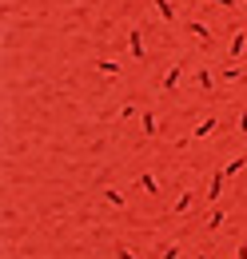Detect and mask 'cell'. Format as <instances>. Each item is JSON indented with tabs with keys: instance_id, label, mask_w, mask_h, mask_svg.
<instances>
[{
	"instance_id": "cell-1",
	"label": "cell",
	"mask_w": 247,
	"mask_h": 259,
	"mask_svg": "<svg viewBox=\"0 0 247 259\" xmlns=\"http://www.w3.org/2000/svg\"><path fill=\"white\" fill-rule=\"evenodd\" d=\"M180 84H184V64L176 60V64L163 72V80H159V92H163V96H176V92H180Z\"/></svg>"
},
{
	"instance_id": "cell-2",
	"label": "cell",
	"mask_w": 247,
	"mask_h": 259,
	"mask_svg": "<svg viewBox=\"0 0 247 259\" xmlns=\"http://www.w3.org/2000/svg\"><path fill=\"white\" fill-rule=\"evenodd\" d=\"M128 52H132V60L148 64V44H144V32H140V24H132V28H128Z\"/></svg>"
},
{
	"instance_id": "cell-3",
	"label": "cell",
	"mask_w": 247,
	"mask_h": 259,
	"mask_svg": "<svg viewBox=\"0 0 247 259\" xmlns=\"http://www.w3.org/2000/svg\"><path fill=\"white\" fill-rule=\"evenodd\" d=\"M227 180H231V176H227L223 167H216V171L208 176V184H203V199H208V203H216L219 195H223V184H227Z\"/></svg>"
},
{
	"instance_id": "cell-4",
	"label": "cell",
	"mask_w": 247,
	"mask_h": 259,
	"mask_svg": "<svg viewBox=\"0 0 247 259\" xmlns=\"http://www.w3.org/2000/svg\"><path fill=\"white\" fill-rule=\"evenodd\" d=\"M184 32L191 36V40H199V44H216V28H212V24H203V20H187Z\"/></svg>"
},
{
	"instance_id": "cell-5",
	"label": "cell",
	"mask_w": 247,
	"mask_h": 259,
	"mask_svg": "<svg viewBox=\"0 0 247 259\" xmlns=\"http://www.w3.org/2000/svg\"><path fill=\"white\" fill-rule=\"evenodd\" d=\"M136 120H140V132H144V140H155V136H159V116H155L152 108H144Z\"/></svg>"
},
{
	"instance_id": "cell-6",
	"label": "cell",
	"mask_w": 247,
	"mask_h": 259,
	"mask_svg": "<svg viewBox=\"0 0 247 259\" xmlns=\"http://www.w3.org/2000/svg\"><path fill=\"white\" fill-rule=\"evenodd\" d=\"M216 128H219L216 116H203V120H195V128H191V136H187V140H212V136H216Z\"/></svg>"
},
{
	"instance_id": "cell-7",
	"label": "cell",
	"mask_w": 247,
	"mask_h": 259,
	"mask_svg": "<svg viewBox=\"0 0 247 259\" xmlns=\"http://www.w3.org/2000/svg\"><path fill=\"white\" fill-rule=\"evenodd\" d=\"M191 203H195V188H184V192L176 195V203H172V215H187Z\"/></svg>"
},
{
	"instance_id": "cell-8",
	"label": "cell",
	"mask_w": 247,
	"mask_h": 259,
	"mask_svg": "<svg viewBox=\"0 0 247 259\" xmlns=\"http://www.w3.org/2000/svg\"><path fill=\"white\" fill-rule=\"evenodd\" d=\"M243 52H247V32L239 28V32L231 36V44H227V60H239Z\"/></svg>"
},
{
	"instance_id": "cell-9",
	"label": "cell",
	"mask_w": 247,
	"mask_h": 259,
	"mask_svg": "<svg viewBox=\"0 0 247 259\" xmlns=\"http://www.w3.org/2000/svg\"><path fill=\"white\" fill-rule=\"evenodd\" d=\"M195 88L212 96V92H216V72H208V68H195Z\"/></svg>"
},
{
	"instance_id": "cell-10",
	"label": "cell",
	"mask_w": 247,
	"mask_h": 259,
	"mask_svg": "<svg viewBox=\"0 0 247 259\" xmlns=\"http://www.w3.org/2000/svg\"><path fill=\"white\" fill-rule=\"evenodd\" d=\"M136 188L144 195H159V180H155L152 171H140V176H136Z\"/></svg>"
},
{
	"instance_id": "cell-11",
	"label": "cell",
	"mask_w": 247,
	"mask_h": 259,
	"mask_svg": "<svg viewBox=\"0 0 247 259\" xmlns=\"http://www.w3.org/2000/svg\"><path fill=\"white\" fill-rule=\"evenodd\" d=\"M223 224H227V211H223V207H212V211L203 215V227H208V231H223Z\"/></svg>"
},
{
	"instance_id": "cell-12",
	"label": "cell",
	"mask_w": 247,
	"mask_h": 259,
	"mask_svg": "<svg viewBox=\"0 0 247 259\" xmlns=\"http://www.w3.org/2000/svg\"><path fill=\"white\" fill-rule=\"evenodd\" d=\"M96 72H100V76H112V80H116L124 68H120V60H108V56H100V60H96Z\"/></svg>"
},
{
	"instance_id": "cell-13",
	"label": "cell",
	"mask_w": 247,
	"mask_h": 259,
	"mask_svg": "<svg viewBox=\"0 0 247 259\" xmlns=\"http://www.w3.org/2000/svg\"><path fill=\"white\" fill-rule=\"evenodd\" d=\"M152 4H155V12H159L163 24H176V4L172 0H152Z\"/></svg>"
},
{
	"instance_id": "cell-14",
	"label": "cell",
	"mask_w": 247,
	"mask_h": 259,
	"mask_svg": "<svg viewBox=\"0 0 247 259\" xmlns=\"http://www.w3.org/2000/svg\"><path fill=\"white\" fill-rule=\"evenodd\" d=\"M243 167H247V152H239V156H231V160L223 163V171H227V176H239Z\"/></svg>"
},
{
	"instance_id": "cell-15",
	"label": "cell",
	"mask_w": 247,
	"mask_h": 259,
	"mask_svg": "<svg viewBox=\"0 0 247 259\" xmlns=\"http://www.w3.org/2000/svg\"><path fill=\"white\" fill-rule=\"evenodd\" d=\"M219 80H223V84H235V80H243V68L223 64V68H219Z\"/></svg>"
},
{
	"instance_id": "cell-16",
	"label": "cell",
	"mask_w": 247,
	"mask_h": 259,
	"mask_svg": "<svg viewBox=\"0 0 247 259\" xmlns=\"http://www.w3.org/2000/svg\"><path fill=\"white\" fill-rule=\"evenodd\" d=\"M140 112H144V108H136V100H128L120 112H116V120H132V116H140Z\"/></svg>"
},
{
	"instance_id": "cell-17",
	"label": "cell",
	"mask_w": 247,
	"mask_h": 259,
	"mask_svg": "<svg viewBox=\"0 0 247 259\" xmlns=\"http://www.w3.org/2000/svg\"><path fill=\"white\" fill-rule=\"evenodd\" d=\"M104 199H108L112 207H124V192L120 188H104Z\"/></svg>"
},
{
	"instance_id": "cell-18",
	"label": "cell",
	"mask_w": 247,
	"mask_h": 259,
	"mask_svg": "<svg viewBox=\"0 0 247 259\" xmlns=\"http://www.w3.org/2000/svg\"><path fill=\"white\" fill-rule=\"evenodd\" d=\"M159 259H180V243H163V247H159Z\"/></svg>"
},
{
	"instance_id": "cell-19",
	"label": "cell",
	"mask_w": 247,
	"mask_h": 259,
	"mask_svg": "<svg viewBox=\"0 0 247 259\" xmlns=\"http://www.w3.org/2000/svg\"><path fill=\"white\" fill-rule=\"evenodd\" d=\"M235 132H239V136H247V104L239 108V116H235Z\"/></svg>"
},
{
	"instance_id": "cell-20",
	"label": "cell",
	"mask_w": 247,
	"mask_h": 259,
	"mask_svg": "<svg viewBox=\"0 0 247 259\" xmlns=\"http://www.w3.org/2000/svg\"><path fill=\"white\" fill-rule=\"evenodd\" d=\"M116 259H136V251H132L128 243H116Z\"/></svg>"
},
{
	"instance_id": "cell-21",
	"label": "cell",
	"mask_w": 247,
	"mask_h": 259,
	"mask_svg": "<svg viewBox=\"0 0 247 259\" xmlns=\"http://www.w3.org/2000/svg\"><path fill=\"white\" fill-rule=\"evenodd\" d=\"M216 8H239V0H212Z\"/></svg>"
},
{
	"instance_id": "cell-22",
	"label": "cell",
	"mask_w": 247,
	"mask_h": 259,
	"mask_svg": "<svg viewBox=\"0 0 247 259\" xmlns=\"http://www.w3.org/2000/svg\"><path fill=\"white\" fill-rule=\"evenodd\" d=\"M235 259H247V243H239V247H235Z\"/></svg>"
},
{
	"instance_id": "cell-23",
	"label": "cell",
	"mask_w": 247,
	"mask_h": 259,
	"mask_svg": "<svg viewBox=\"0 0 247 259\" xmlns=\"http://www.w3.org/2000/svg\"><path fill=\"white\" fill-rule=\"evenodd\" d=\"M195 259H212V255H208V247H203V251H195Z\"/></svg>"
},
{
	"instance_id": "cell-24",
	"label": "cell",
	"mask_w": 247,
	"mask_h": 259,
	"mask_svg": "<svg viewBox=\"0 0 247 259\" xmlns=\"http://www.w3.org/2000/svg\"><path fill=\"white\" fill-rule=\"evenodd\" d=\"M239 4H247V0H239Z\"/></svg>"
}]
</instances>
